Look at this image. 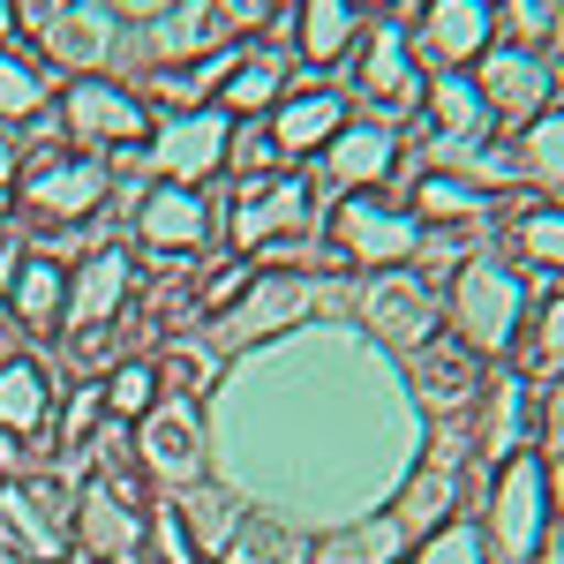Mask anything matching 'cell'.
<instances>
[{"label": "cell", "instance_id": "cell-1", "mask_svg": "<svg viewBox=\"0 0 564 564\" xmlns=\"http://www.w3.org/2000/svg\"><path fill=\"white\" fill-rule=\"evenodd\" d=\"M557 534V489H550V459L542 452H512L497 481H489V564H542Z\"/></svg>", "mask_w": 564, "mask_h": 564}, {"label": "cell", "instance_id": "cell-2", "mask_svg": "<svg viewBox=\"0 0 564 564\" xmlns=\"http://www.w3.org/2000/svg\"><path fill=\"white\" fill-rule=\"evenodd\" d=\"M452 332L481 354V361H497V354L520 347L527 332V279L512 263H459V279H452Z\"/></svg>", "mask_w": 564, "mask_h": 564}, {"label": "cell", "instance_id": "cell-3", "mask_svg": "<svg viewBox=\"0 0 564 564\" xmlns=\"http://www.w3.org/2000/svg\"><path fill=\"white\" fill-rule=\"evenodd\" d=\"M76 542V489L61 475H15L0 481V557L23 564H61Z\"/></svg>", "mask_w": 564, "mask_h": 564}, {"label": "cell", "instance_id": "cell-4", "mask_svg": "<svg viewBox=\"0 0 564 564\" xmlns=\"http://www.w3.org/2000/svg\"><path fill=\"white\" fill-rule=\"evenodd\" d=\"M61 135L84 151V159H106V166H121V151H143L151 143V113H143V98L121 84H106V76H84V84L61 90Z\"/></svg>", "mask_w": 564, "mask_h": 564}, {"label": "cell", "instance_id": "cell-5", "mask_svg": "<svg viewBox=\"0 0 564 564\" xmlns=\"http://www.w3.org/2000/svg\"><path fill=\"white\" fill-rule=\"evenodd\" d=\"M332 257L369 263V271H399V263L422 257V218L384 204L377 188H347L332 204Z\"/></svg>", "mask_w": 564, "mask_h": 564}, {"label": "cell", "instance_id": "cell-6", "mask_svg": "<svg viewBox=\"0 0 564 564\" xmlns=\"http://www.w3.org/2000/svg\"><path fill=\"white\" fill-rule=\"evenodd\" d=\"M76 550L98 564H151V497L90 475L76 489Z\"/></svg>", "mask_w": 564, "mask_h": 564}, {"label": "cell", "instance_id": "cell-7", "mask_svg": "<svg viewBox=\"0 0 564 564\" xmlns=\"http://www.w3.org/2000/svg\"><path fill=\"white\" fill-rule=\"evenodd\" d=\"M135 467L166 489H196L212 475V436H204V414L196 399H159L143 422H135Z\"/></svg>", "mask_w": 564, "mask_h": 564}, {"label": "cell", "instance_id": "cell-8", "mask_svg": "<svg viewBox=\"0 0 564 564\" xmlns=\"http://www.w3.org/2000/svg\"><path fill=\"white\" fill-rule=\"evenodd\" d=\"M436 316H444V302H436V286L422 279V271H377L369 294H361V332H369L377 347H391V354L430 347L436 332H444Z\"/></svg>", "mask_w": 564, "mask_h": 564}, {"label": "cell", "instance_id": "cell-9", "mask_svg": "<svg viewBox=\"0 0 564 564\" xmlns=\"http://www.w3.org/2000/svg\"><path fill=\"white\" fill-rule=\"evenodd\" d=\"M475 90H481V106H489L497 129H527V121L550 113L557 68H550L542 53H520V45H489L475 61Z\"/></svg>", "mask_w": 564, "mask_h": 564}, {"label": "cell", "instance_id": "cell-10", "mask_svg": "<svg viewBox=\"0 0 564 564\" xmlns=\"http://www.w3.org/2000/svg\"><path fill=\"white\" fill-rule=\"evenodd\" d=\"M308 218H316V188H308V174L241 181V204H234V249H241V257H271L279 241L302 234Z\"/></svg>", "mask_w": 564, "mask_h": 564}, {"label": "cell", "instance_id": "cell-11", "mask_svg": "<svg viewBox=\"0 0 564 564\" xmlns=\"http://www.w3.org/2000/svg\"><path fill=\"white\" fill-rule=\"evenodd\" d=\"M226 135H234V113L196 106V113H166L135 159H143L159 181H188V188H196L204 174H218V166H226Z\"/></svg>", "mask_w": 564, "mask_h": 564}, {"label": "cell", "instance_id": "cell-12", "mask_svg": "<svg viewBox=\"0 0 564 564\" xmlns=\"http://www.w3.org/2000/svg\"><path fill=\"white\" fill-rule=\"evenodd\" d=\"M106 188H113V166L68 151V159H45V166L23 174V212L39 226H76V218H90L106 204Z\"/></svg>", "mask_w": 564, "mask_h": 564}, {"label": "cell", "instance_id": "cell-13", "mask_svg": "<svg viewBox=\"0 0 564 564\" xmlns=\"http://www.w3.org/2000/svg\"><path fill=\"white\" fill-rule=\"evenodd\" d=\"M406 369H414V399H422V414H467L489 384V361H481L459 332H436L430 347L406 354Z\"/></svg>", "mask_w": 564, "mask_h": 564}, {"label": "cell", "instance_id": "cell-14", "mask_svg": "<svg viewBox=\"0 0 564 564\" xmlns=\"http://www.w3.org/2000/svg\"><path fill=\"white\" fill-rule=\"evenodd\" d=\"M414 53H430L436 76H467L481 53L497 45V0H430L422 31H414Z\"/></svg>", "mask_w": 564, "mask_h": 564}, {"label": "cell", "instance_id": "cell-15", "mask_svg": "<svg viewBox=\"0 0 564 564\" xmlns=\"http://www.w3.org/2000/svg\"><path fill=\"white\" fill-rule=\"evenodd\" d=\"M361 106L369 121H399V113H422V68H414V45L399 23H377L369 31V53H361Z\"/></svg>", "mask_w": 564, "mask_h": 564}, {"label": "cell", "instance_id": "cell-16", "mask_svg": "<svg viewBox=\"0 0 564 564\" xmlns=\"http://www.w3.org/2000/svg\"><path fill=\"white\" fill-rule=\"evenodd\" d=\"M113 45H121V15H113L106 0H68V8L39 31V53L53 61V76H61V68H68V76L106 68V61H113Z\"/></svg>", "mask_w": 564, "mask_h": 564}, {"label": "cell", "instance_id": "cell-17", "mask_svg": "<svg viewBox=\"0 0 564 564\" xmlns=\"http://www.w3.org/2000/svg\"><path fill=\"white\" fill-rule=\"evenodd\" d=\"M135 234H143V249H159V257H196V249L212 241V196L188 188V181H159V188L135 204Z\"/></svg>", "mask_w": 564, "mask_h": 564}, {"label": "cell", "instance_id": "cell-18", "mask_svg": "<svg viewBox=\"0 0 564 564\" xmlns=\"http://www.w3.org/2000/svg\"><path fill=\"white\" fill-rule=\"evenodd\" d=\"M542 444V399L527 384L520 369L512 377H489L481 384V422H475V452H489L497 467L512 459V452H534Z\"/></svg>", "mask_w": 564, "mask_h": 564}, {"label": "cell", "instance_id": "cell-19", "mask_svg": "<svg viewBox=\"0 0 564 564\" xmlns=\"http://www.w3.org/2000/svg\"><path fill=\"white\" fill-rule=\"evenodd\" d=\"M143 45H151L159 61L196 68V61H212V53H226V45H234V15H226L218 0H174V8L143 31Z\"/></svg>", "mask_w": 564, "mask_h": 564}, {"label": "cell", "instance_id": "cell-20", "mask_svg": "<svg viewBox=\"0 0 564 564\" xmlns=\"http://www.w3.org/2000/svg\"><path fill=\"white\" fill-rule=\"evenodd\" d=\"M308 302H316V286L294 279V271H286V279H257V286L241 294V308H226V316H218V332H226L234 347H241V339H271L279 324H302Z\"/></svg>", "mask_w": 564, "mask_h": 564}, {"label": "cell", "instance_id": "cell-21", "mask_svg": "<svg viewBox=\"0 0 564 564\" xmlns=\"http://www.w3.org/2000/svg\"><path fill=\"white\" fill-rule=\"evenodd\" d=\"M347 121H354V113H347V98H339V90H294V98H279V106H271V135H279V151H286V159L324 151Z\"/></svg>", "mask_w": 564, "mask_h": 564}, {"label": "cell", "instance_id": "cell-22", "mask_svg": "<svg viewBox=\"0 0 564 564\" xmlns=\"http://www.w3.org/2000/svg\"><path fill=\"white\" fill-rule=\"evenodd\" d=\"M422 121H430V135L436 143H481V135L497 129L489 121V106H481V90H475V76H430L422 84Z\"/></svg>", "mask_w": 564, "mask_h": 564}, {"label": "cell", "instance_id": "cell-23", "mask_svg": "<svg viewBox=\"0 0 564 564\" xmlns=\"http://www.w3.org/2000/svg\"><path fill=\"white\" fill-rule=\"evenodd\" d=\"M324 166H332L339 188H377V181H391V166H399V143H391L384 121H347V129L324 143Z\"/></svg>", "mask_w": 564, "mask_h": 564}, {"label": "cell", "instance_id": "cell-24", "mask_svg": "<svg viewBox=\"0 0 564 564\" xmlns=\"http://www.w3.org/2000/svg\"><path fill=\"white\" fill-rule=\"evenodd\" d=\"M129 249H98V257L84 263V271H76V286H68V316H61V324H68V332H90V324H113V308H121V294H129Z\"/></svg>", "mask_w": 564, "mask_h": 564}, {"label": "cell", "instance_id": "cell-25", "mask_svg": "<svg viewBox=\"0 0 564 564\" xmlns=\"http://www.w3.org/2000/svg\"><path fill=\"white\" fill-rule=\"evenodd\" d=\"M286 98V53H271V45H241V61H234V76L218 84V113H234V121H257Z\"/></svg>", "mask_w": 564, "mask_h": 564}, {"label": "cell", "instance_id": "cell-26", "mask_svg": "<svg viewBox=\"0 0 564 564\" xmlns=\"http://www.w3.org/2000/svg\"><path fill=\"white\" fill-rule=\"evenodd\" d=\"M308 557H316V542L286 512H241L234 542L218 550V564H308Z\"/></svg>", "mask_w": 564, "mask_h": 564}, {"label": "cell", "instance_id": "cell-27", "mask_svg": "<svg viewBox=\"0 0 564 564\" xmlns=\"http://www.w3.org/2000/svg\"><path fill=\"white\" fill-rule=\"evenodd\" d=\"M61 106V76L45 53H23V45H0V121H39Z\"/></svg>", "mask_w": 564, "mask_h": 564}, {"label": "cell", "instance_id": "cell-28", "mask_svg": "<svg viewBox=\"0 0 564 564\" xmlns=\"http://www.w3.org/2000/svg\"><path fill=\"white\" fill-rule=\"evenodd\" d=\"M414 204H422V226H481V212L497 204L481 181H467V174H452V166H430V174L414 181Z\"/></svg>", "mask_w": 564, "mask_h": 564}, {"label": "cell", "instance_id": "cell-29", "mask_svg": "<svg viewBox=\"0 0 564 564\" xmlns=\"http://www.w3.org/2000/svg\"><path fill=\"white\" fill-rule=\"evenodd\" d=\"M8 308H15L23 332H61V316H68V279H61V263L53 257H23L15 286H8Z\"/></svg>", "mask_w": 564, "mask_h": 564}, {"label": "cell", "instance_id": "cell-30", "mask_svg": "<svg viewBox=\"0 0 564 564\" xmlns=\"http://www.w3.org/2000/svg\"><path fill=\"white\" fill-rule=\"evenodd\" d=\"M354 23H361V8H354V0H302L294 53H302L308 68H324V61H339V53L354 45Z\"/></svg>", "mask_w": 564, "mask_h": 564}, {"label": "cell", "instance_id": "cell-31", "mask_svg": "<svg viewBox=\"0 0 564 564\" xmlns=\"http://www.w3.org/2000/svg\"><path fill=\"white\" fill-rule=\"evenodd\" d=\"M399 550H406V527L391 520V512H377V520H361V527L324 534L316 564H399Z\"/></svg>", "mask_w": 564, "mask_h": 564}, {"label": "cell", "instance_id": "cell-32", "mask_svg": "<svg viewBox=\"0 0 564 564\" xmlns=\"http://www.w3.org/2000/svg\"><path fill=\"white\" fill-rule=\"evenodd\" d=\"M452 497H459L452 467H414V475L399 481V512L391 520L406 527V534H436V527L452 520Z\"/></svg>", "mask_w": 564, "mask_h": 564}, {"label": "cell", "instance_id": "cell-33", "mask_svg": "<svg viewBox=\"0 0 564 564\" xmlns=\"http://www.w3.org/2000/svg\"><path fill=\"white\" fill-rule=\"evenodd\" d=\"M512 369H520L527 384H557V377H564V294H550L542 316H534V332H520Z\"/></svg>", "mask_w": 564, "mask_h": 564}, {"label": "cell", "instance_id": "cell-34", "mask_svg": "<svg viewBox=\"0 0 564 564\" xmlns=\"http://www.w3.org/2000/svg\"><path fill=\"white\" fill-rule=\"evenodd\" d=\"M181 527L196 534V550H212V557H218V550L234 542V527H241V497L218 489V481H196L188 505H181Z\"/></svg>", "mask_w": 564, "mask_h": 564}, {"label": "cell", "instance_id": "cell-35", "mask_svg": "<svg viewBox=\"0 0 564 564\" xmlns=\"http://www.w3.org/2000/svg\"><path fill=\"white\" fill-rule=\"evenodd\" d=\"M39 422H45V377H39V361H0V430L39 436Z\"/></svg>", "mask_w": 564, "mask_h": 564}, {"label": "cell", "instance_id": "cell-36", "mask_svg": "<svg viewBox=\"0 0 564 564\" xmlns=\"http://www.w3.org/2000/svg\"><path fill=\"white\" fill-rule=\"evenodd\" d=\"M512 151H520V174H527V181H550V188H564V106H550L542 121H527Z\"/></svg>", "mask_w": 564, "mask_h": 564}, {"label": "cell", "instance_id": "cell-37", "mask_svg": "<svg viewBox=\"0 0 564 564\" xmlns=\"http://www.w3.org/2000/svg\"><path fill=\"white\" fill-rule=\"evenodd\" d=\"M98 391H106V414H121V422H143V414H151V406L166 399V391H159V369H151V361H113Z\"/></svg>", "mask_w": 564, "mask_h": 564}, {"label": "cell", "instance_id": "cell-38", "mask_svg": "<svg viewBox=\"0 0 564 564\" xmlns=\"http://www.w3.org/2000/svg\"><path fill=\"white\" fill-rule=\"evenodd\" d=\"M226 166H234L241 181H271V174H286V151H279L271 121H234V135H226Z\"/></svg>", "mask_w": 564, "mask_h": 564}, {"label": "cell", "instance_id": "cell-39", "mask_svg": "<svg viewBox=\"0 0 564 564\" xmlns=\"http://www.w3.org/2000/svg\"><path fill=\"white\" fill-rule=\"evenodd\" d=\"M512 249H520V263H534V271H564V212L557 204H534V212L512 226Z\"/></svg>", "mask_w": 564, "mask_h": 564}, {"label": "cell", "instance_id": "cell-40", "mask_svg": "<svg viewBox=\"0 0 564 564\" xmlns=\"http://www.w3.org/2000/svg\"><path fill=\"white\" fill-rule=\"evenodd\" d=\"M151 369H159V391L166 399H204L212 391V354L204 347H166Z\"/></svg>", "mask_w": 564, "mask_h": 564}, {"label": "cell", "instance_id": "cell-41", "mask_svg": "<svg viewBox=\"0 0 564 564\" xmlns=\"http://www.w3.org/2000/svg\"><path fill=\"white\" fill-rule=\"evenodd\" d=\"M414 564H489V542H481V527H467V520H444L436 534H422Z\"/></svg>", "mask_w": 564, "mask_h": 564}, {"label": "cell", "instance_id": "cell-42", "mask_svg": "<svg viewBox=\"0 0 564 564\" xmlns=\"http://www.w3.org/2000/svg\"><path fill=\"white\" fill-rule=\"evenodd\" d=\"M497 39L520 45V53H542L550 45V0H497Z\"/></svg>", "mask_w": 564, "mask_h": 564}, {"label": "cell", "instance_id": "cell-43", "mask_svg": "<svg viewBox=\"0 0 564 564\" xmlns=\"http://www.w3.org/2000/svg\"><path fill=\"white\" fill-rule=\"evenodd\" d=\"M151 557L159 564H204L196 534L181 527V505H151Z\"/></svg>", "mask_w": 564, "mask_h": 564}, {"label": "cell", "instance_id": "cell-44", "mask_svg": "<svg viewBox=\"0 0 564 564\" xmlns=\"http://www.w3.org/2000/svg\"><path fill=\"white\" fill-rule=\"evenodd\" d=\"M249 286H257V257H241V263H226V271H218L212 286H204V308H218V316H226V308L241 302V294H249Z\"/></svg>", "mask_w": 564, "mask_h": 564}, {"label": "cell", "instance_id": "cell-45", "mask_svg": "<svg viewBox=\"0 0 564 564\" xmlns=\"http://www.w3.org/2000/svg\"><path fill=\"white\" fill-rule=\"evenodd\" d=\"M226 15H234V31H257V23H271L279 15V0H218Z\"/></svg>", "mask_w": 564, "mask_h": 564}, {"label": "cell", "instance_id": "cell-46", "mask_svg": "<svg viewBox=\"0 0 564 564\" xmlns=\"http://www.w3.org/2000/svg\"><path fill=\"white\" fill-rule=\"evenodd\" d=\"M15 271H23V241L0 226V302H8V286H15Z\"/></svg>", "mask_w": 564, "mask_h": 564}, {"label": "cell", "instance_id": "cell-47", "mask_svg": "<svg viewBox=\"0 0 564 564\" xmlns=\"http://www.w3.org/2000/svg\"><path fill=\"white\" fill-rule=\"evenodd\" d=\"M15 475H23V436L0 430V481H15Z\"/></svg>", "mask_w": 564, "mask_h": 564}, {"label": "cell", "instance_id": "cell-48", "mask_svg": "<svg viewBox=\"0 0 564 564\" xmlns=\"http://www.w3.org/2000/svg\"><path fill=\"white\" fill-rule=\"evenodd\" d=\"M61 8H68V0H15V15H23V23H53V15H61Z\"/></svg>", "mask_w": 564, "mask_h": 564}, {"label": "cell", "instance_id": "cell-49", "mask_svg": "<svg viewBox=\"0 0 564 564\" xmlns=\"http://www.w3.org/2000/svg\"><path fill=\"white\" fill-rule=\"evenodd\" d=\"M8 196H15V143H0V212H8Z\"/></svg>", "mask_w": 564, "mask_h": 564}, {"label": "cell", "instance_id": "cell-50", "mask_svg": "<svg viewBox=\"0 0 564 564\" xmlns=\"http://www.w3.org/2000/svg\"><path fill=\"white\" fill-rule=\"evenodd\" d=\"M550 53H564V0H550Z\"/></svg>", "mask_w": 564, "mask_h": 564}, {"label": "cell", "instance_id": "cell-51", "mask_svg": "<svg viewBox=\"0 0 564 564\" xmlns=\"http://www.w3.org/2000/svg\"><path fill=\"white\" fill-rule=\"evenodd\" d=\"M15 23H23V15H15V0H0V45L15 39Z\"/></svg>", "mask_w": 564, "mask_h": 564}, {"label": "cell", "instance_id": "cell-52", "mask_svg": "<svg viewBox=\"0 0 564 564\" xmlns=\"http://www.w3.org/2000/svg\"><path fill=\"white\" fill-rule=\"evenodd\" d=\"M68 564H98V557H84V550H76V557H68Z\"/></svg>", "mask_w": 564, "mask_h": 564}, {"label": "cell", "instance_id": "cell-53", "mask_svg": "<svg viewBox=\"0 0 564 564\" xmlns=\"http://www.w3.org/2000/svg\"><path fill=\"white\" fill-rule=\"evenodd\" d=\"M354 8H377V0H354Z\"/></svg>", "mask_w": 564, "mask_h": 564}, {"label": "cell", "instance_id": "cell-54", "mask_svg": "<svg viewBox=\"0 0 564 564\" xmlns=\"http://www.w3.org/2000/svg\"><path fill=\"white\" fill-rule=\"evenodd\" d=\"M0 564H23V557H0Z\"/></svg>", "mask_w": 564, "mask_h": 564}]
</instances>
